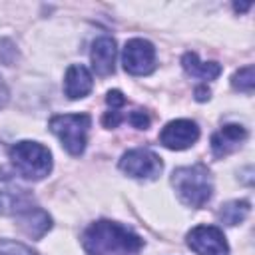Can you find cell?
Wrapping results in <instances>:
<instances>
[{"mask_svg": "<svg viewBox=\"0 0 255 255\" xmlns=\"http://www.w3.org/2000/svg\"><path fill=\"white\" fill-rule=\"evenodd\" d=\"M82 245L88 255H139L143 239L118 221L100 219L84 231Z\"/></svg>", "mask_w": 255, "mask_h": 255, "instance_id": "cell-1", "label": "cell"}, {"mask_svg": "<svg viewBox=\"0 0 255 255\" xmlns=\"http://www.w3.org/2000/svg\"><path fill=\"white\" fill-rule=\"evenodd\" d=\"M171 185L181 203L193 209L203 207L213 195V179L207 165L203 163L177 167L171 173Z\"/></svg>", "mask_w": 255, "mask_h": 255, "instance_id": "cell-2", "label": "cell"}, {"mask_svg": "<svg viewBox=\"0 0 255 255\" xmlns=\"http://www.w3.org/2000/svg\"><path fill=\"white\" fill-rule=\"evenodd\" d=\"M10 161L18 175L24 179H44L52 171V153L38 141H18L8 149Z\"/></svg>", "mask_w": 255, "mask_h": 255, "instance_id": "cell-3", "label": "cell"}, {"mask_svg": "<svg viewBox=\"0 0 255 255\" xmlns=\"http://www.w3.org/2000/svg\"><path fill=\"white\" fill-rule=\"evenodd\" d=\"M50 129L56 133L72 155H82L88 143V129L92 126V118L88 114H58L50 118Z\"/></svg>", "mask_w": 255, "mask_h": 255, "instance_id": "cell-4", "label": "cell"}, {"mask_svg": "<svg viewBox=\"0 0 255 255\" xmlns=\"http://www.w3.org/2000/svg\"><path fill=\"white\" fill-rule=\"evenodd\" d=\"M36 207L30 189L22 187L12 173L0 167V215H22L24 211Z\"/></svg>", "mask_w": 255, "mask_h": 255, "instance_id": "cell-5", "label": "cell"}, {"mask_svg": "<svg viewBox=\"0 0 255 255\" xmlns=\"http://www.w3.org/2000/svg\"><path fill=\"white\" fill-rule=\"evenodd\" d=\"M124 70L131 76H147L155 68V48L149 40L131 38L124 46L122 54Z\"/></svg>", "mask_w": 255, "mask_h": 255, "instance_id": "cell-6", "label": "cell"}, {"mask_svg": "<svg viewBox=\"0 0 255 255\" xmlns=\"http://www.w3.org/2000/svg\"><path fill=\"white\" fill-rule=\"evenodd\" d=\"M120 169L135 179H155L161 173L163 163L155 151L145 147H135L122 155Z\"/></svg>", "mask_w": 255, "mask_h": 255, "instance_id": "cell-7", "label": "cell"}, {"mask_svg": "<svg viewBox=\"0 0 255 255\" xmlns=\"http://www.w3.org/2000/svg\"><path fill=\"white\" fill-rule=\"evenodd\" d=\"M187 245L197 255H229L223 231L215 225H197L187 233Z\"/></svg>", "mask_w": 255, "mask_h": 255, "instance_id": "cell-8", "label": "cell"}, {"mask_svg": "<svg viewBox=\"0 0 255 255\" xmlns=\"http://www.w3.org/2000/svg\"><path fill=\"white\" fill-rule=\"evenodd\" d=\"M197 139H199V128L191 120H173L159 133L161 145H165L167 149H177V151L191 147Z\"/></svg>", "mask_w": 255, "mask_h": 255, "instance_id": "cell-9", "label": "cell"}, {"mask_svg": "<svg viewBox=\"0 0 255 255\" xmlns=\"http://www.w3.org/2000/svg\"><path fill=\"white\" fill-rule=\"evenodd\" d=\"M116 40L110 38V36H100L96 38V42L92 44V52H90V58H92V68L98 76H110L114 74V68H116Z\"/></svg>", "mask_w": 255, "mask_h": 255, "instance_id": "cell-10", "label": "cell"}, {"mask_svg": "<svg viewBox=\"0 0 255 255\" xmlns=\"http://www.w3.org/2000/svg\"><path fill=\"white\" fill-rule=\"evenodd\" d=\"M247 139V129L239 124H227L211 135V151L215 157H223L235 151Z\"/></svg>", "mask_w": 255, "mask_h": 255, "instance_id": "cell-11", "label": "cell"}, {"mask_svg": "<svg viewBox=\"0 0 255 255\" xmlns=\"http://www.w3.org/2000/svg\"><path fill=\"white\" fill-rule=\"evenodd\" d=\"M94 88V80H92V74L86 66L82 64H72L68 70H66V76H64V92L70 100H78V98H84L92 92Z\"/></svg>", "mask_w": 255, "mask_h": 255, "instance_id": "cell-12", "label": "cell"}, {"mask_svg": "<svg viewBox=\"0 0 255 255\" xmlns=\"http://www.w3.org/2000/svg\"><path fill=\"white\" fill-rule=\"evenodd\" d=\"M18 227L32 239H42L52 229V217L42 207H32L18 215Z\"/></svg>", "mask_w": 255, "mask_h": 255, "instance_id": "cell-13", "label": "cell"}, {"mask_svg": "<svg viewBox=\"0 0 255 255\" xmlns=\"http://www.w3.org/2000/svg\"><path fill=\"white\" fill-rule=\"evenodd\" d=\"M181 66L191 78H197L203 82L215 80L221 74V66L217 62H201L195 52H185L181 58Z\"/></svg>", "mask_w": 255, "mask_h": 255, "instance_id": "cell-14", "label": "cell"}, {"mask_svg": "<svg viewBox=\"0 0 255 255\" xmlns=\"http://www.w3.org/2000/svg\"><path fill=\"white\" fill-rule=\"evenodd\" d=\"M249 209H251L249 201H245V199H233V201H227V203H223L219 207L217 217L225 225H237V223H241L249 215Z\"/></svg>", "mask_w": 255, "mask_h": 255, "instance_id": "cell-15", "label": "cell"}, {"mask_svg": "<svg viewBox=\"0 0 255 255\" xmlns=\"http://www.w3.org/2000/svg\"><path fill=\"white\" fill-rule=\"evenodd\" d=\"M231 86L239 92H245V94H251L253 88H255V74H253V66H245V68H239L233 78H231Z\"/></svg>", "mask_w": 255, "mask_h": 255, "instance_id": "cell-16", "label": "cell"}, {"mask_svg": "<svg viewBox=\"0 0 255 255\" xmlns=\"http://www.w3.org/2000/svg\"><path fill=\"white\" fill-rule=\"evenodd\" d=\"M0 255H36V253L30 247H26L24 243L0 239Z\"/></svg>", "mask_w": 255, "mask_h": 255, "instance_id": "cell-17", "label": "cell"}, {"mask_svg": "<svg viewBox=\"0 0 255 255\" xmlns=\"http://www.w3.org/2000/svg\"><path fill=\"white\" fill-rule=\"evenodd\" d=\"M16 56H18V52H16V48H14V44L10 42V40H0V60L6 64V66H12L14 64V60H16Z\"/></svg>", "mask_w": 255, "mask_h": 255, "instance_id": "cell-18", "label": "cell"}, {"mask_svg": "<svg viewBox=\"0 0 255 255\" xmlns=\"http://www.w3.org/2000/svg\"><path fill=\"white\" fill-rule=\"evenodd\" d=\"M128 120H129V124H131L133 128H137V129H147V128H149V116H147V112H143V110H133V112L128 116Z\"/></svg>", "mask_w": 255, "mask_h": 255, "instance_id": "cell-19", "label": "cell"}, {"mask_svg": "<svg viewBox=\"0 0 255 255\" xmlns=\"http://www.w3.org/2000/svg\"><path fill=\"white\" fill-rule=\"evenodd\" d=\"M106 102H108L110 110H120V108L126 106V96L120 90H110L108 96H106Z\"/></svg>", "mask_w": 255, "mask_h": 255, "instance_id": "cell-20", "label": "cell"}, {"mask_svg": "<svg viewBox=\"0 0 255 255\" xmlns=\"http://www.w3.org/2000/svg\"><path fill=\"white\" fill-rule=\"evenodd\" d=\"M195 100H199V102L209 100V90H207L205 86H199V88L195 90Z\"/></svg>", "mask_w": 255, "mask_h": 255, "instance_id": "cell-21", "label": "cell"}, {"mask_svg": "<svg viewBox=\"0 0 255 255\" xmlns=\"http://www.w3.org/2000/svg\"><path fill=\"white\" fill-rule=\"evenodd\" d=\"M6 102H8V88L4 86V82H2V78H0V108H4Z\"/></svg>", "mask_w": 255, "mask_h": 255, "instance_id": "cell-22", "label": "cell"}, {"mask_svg": "<svg viewBox=\"0 0 255 255\" xmlns=\"http://www.w3.org/2000/svg\"><path fill=\"white\" fill-rule=\"evenodd\" d=\"M233 8H235L237 12H245V10L251 8V2H247V4H233Z\"/></svg>", "mask_w": 255, "mask_h": 255, "instance_id": "cell-23", "label": "cell"}]
</instances>
